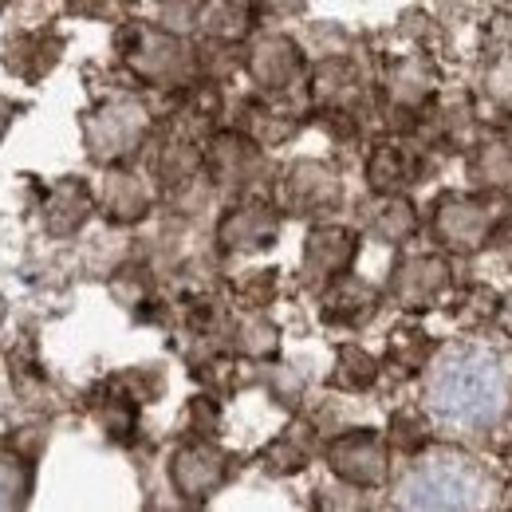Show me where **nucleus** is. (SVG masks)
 <instances>
[{
	"instance_id": "obj_1",
	"label": "nucleus",
	"mask_w": 512,
	"mask_h": 512,
	"mask_svg": "<svg viewBox=\"0 0 512 512\" xmlns=\"http://www.w3.org/2000/svg\"><path fill=\"white\" fill-rule=\"evenodd\" d=\"M426 398L434 414L461 426H493L505 418L512 402V383L497 355L477 347H457L434 363L426 379Z\"/></svg>"
},
{
	"instance_id": "obj_2",
	"label": "nucleus",
	"mask_w": 512,
	"mask_h": 512,
	"mask_svg": "<svg viewBox=\"0 0 512 512\" xmlns=\"http://www.w3.org/2000/svg\"><path fill=\"white\" fill-rule=\"evenodd\" d=\"M489 473L453 446L418 449L398 477V505L406 509H473L485 501Z\"/></svg>"
},
{
	"instance_id": "obj_3",
	"label": "nucleus",
	"mask_w": 512,
	"mask_h": 512,
	"mask_svg": "<svg viewBox=\"0 0 512 512\" xmlns=\"http://www.w3.org/2000/svg\"><path fill=\"white\" fill-rule=\"evenodd\" d=\"M79 130H83V146L91 162L123 166L142 150L150 134V107L138 95H107L103 103L79 115Z\"/></svg>"
},
{
	"instance_id": "obj_4",
	"label": "nucleus",
	"mask_w": 512,
	"mask_h": 512,
	"mask_svg": "<svg viewBox=\"0 0 512 512\" xmlns=\"http://www.w3.org/2000/svg\"><path fill=\"white\" fill-rule=\"evenodd\" d=\"M115 48L123 56V64L154 83V87H186L193 83V71H197V56L193 48L182 40V32H170L162 24H138L130 20L119 28L115 36Z\"/></svg>"
},
{
	"instance_id": "obj_5",
	"label": "nucleus",
	"mask_w": 512,
	"mask_h": 512,
	"mask_svg": "<svg viewBox=\"0 0 512 512\" xmlns=\"http://www.w3.org/2000/svg\"><path fill=\"white\" fill-rule=\"evenodd\" d=\"M501 225V209L481 193H442L430 213V233L449 253H477L493 241Z\"/></svg>"
},
{
	"instance_id": "obj_6",
	"label": "nucleus",
	"mask_w": 512,
	"mask_h": 512,
	"mask_svg": "<svg viewBox=\"0 0 512 512\" xmlns=\"http://www.w3.org/2000/svg\"><path fill=\"white\" fill-rule=\"evenodd\" d=\"M229 481H233V453H225L213 438L190 434L170 453V485L186 505H209Z\"/></svg>"
},
{
	"instance_id": "obj_7",
	"label": "nucleus",
	"mask_w": 512,
	"mask_h": 512,
	"mask_svg": "<svg viewBox=\"0 0 512 512\" xmlns=\"http://www.w3.org/2000/svg\"><path fill=\"white\" fill-rule=\"evenodd\" d=\"M323 457H327V469L351 489H383L390 481V442L371 426L335 434L323 446Z\"/></svg>"
},
{
	"instance_id": "obj_8",
	"label": "nucleus",
	"mask_w": 512,
	"mask_h": 512,
	"mask_svg": "<svg viewBox=\"0 0 512 512\" xmlns=\"http://www.w3.org/2000/svg\"><path fill=\"white\" fill-rule=\"evenodd\" d=\"M453 276H449V260L438 253H418L402 256L390 268L386 280V296L402 308V312H430L442 296L449 292Z\"/></svg>"
},
{
	"instance_id": "obj_9",
	"label": "nucleus",
	"mask_w": 512,
	"mask_h": 512,
	"mask_svg": "<svg viewBox=\"0 0 512 512\" xmlns=\"http://www.w3.org/2000/svg\"><path fill=\"white\" fill-rule=\"evenodd\" d=\"M343 197V182L335 174V166H327L320 158H300L292 166H284L280 174V209L296 213V217H320L331 213Z\"/></svg>"
},
{
	"instance_id": "obj_10",
	"label": "nucleus",
	"mask_w": 512,
	"mask_h": 512,
	"mask_svg": "<svg viewBox=\"0 0 512 512\" xmlns=\"http://www.w3.org/2000/svg\"><path fill=\"white\" fill-rule=\"evenodd\" d=\"M359 256V233L347 225H312V233L304 237V256H300V272L308 288H327L331 280L347 276L351 264Z\"/></svg>"
},
{
	"instance_id": "obj_11",
	"label": "nucleus",
	"mask_w": 512,
	"mask_h": 512,
	"mask_svg": "<svg viewBox=\"0 0 512 512\" xmlns=\"http://www.w3.org/2000/svg\"><path fill=\"white\" fill-rule=\"evenodd\" d=\"M280 237V213L264 197L237 201L217 221V241L225 253H264Z\"/></svg>"
},
{
	"instance_id": "obj_12",
	"label": "nucleus",
	"mask_w": 512,
	"mask_h": 512,
	"mask_svg": "<svg viewBox=\"0 0 512 512\" xmlns=\"http://www.w3.org/2000/svg\"><path fill=\"white\" fill-rule=\"evenodd\" d=\"M264 170V154H260V142L249 138L245 130H221L209 138V150H205V174L225 186V190H253V182Z\"/></svg>"
},
{
	"instance_id": "obj_13",
	"label": "nucleus",
	"mask_w": 512,
	"mask_h": 512,
	"mask_svg": "<svg viewBox=\"0 0 512 512\" xmlns=\"http://www.w3.org/2000/svg\"><path fill=\"white\" fill-rule=\"evenodd\" d=\"M245 71H249V79L260 91L284 95L296 83H304L308 60H304V52H300V44L292 36H260L245 52Z\"/></svg>"
},
{
	"instance_id": "obj_14",
	"label": "nucleus",
	"mask_w": 512,
	"mask_h": 512,
	"mask_svg": "<svg viewBox=\"0 0 512 512\" xmlns=\"http://www.w3.org/2000/svg\"><path fill=\"white\" fill-rule=\"evenodd\" d=\"M67 52V36L56 28H28V32H12L4 40L0 64L8 75H16L20 83H40L44 75H52Z\"/></svg>"
},
{
	"instance_id": "obj_15",
	"label": "nucleus",
	"mask_w": 512,
	"mask_h": 512,
	"mask_svg": "<svg viewBox=\"0 0 512 512\" xmlns=\"http://www.w3.org/2000/svg\"><path fill=\"white\" fill-rule=\"evenodd\" d=\"M95 213V197L83 178H56L52 186H44V201H40V221L52 237H75Z\"/></svg>"
},
{
	"instance_id": "obj_16",
	"label": "nucleus",
	"mask_w": 512,
	"mask_h": 512,
	"mask_svg": "<svg viewBox=\"0 0 512 512\" xmlns=\"http://www.w3.org/2000/svg\"><path fill=\"white\" fill-rule=\"evenodd\" d=\"M142 402H150V398L142 390H130V375H119L91 394V410L115 446H130L138 438V406Z\"/></svg>"
},
{
	"instance_id": "obj_17",
	"label": "nucleus",
	"mask_w": 512,
	"mask_h": 512,
	"mask_svg": "<svg viewBox=\"0 0 512 512\" xmlns=\"http://www.w3.org/2000/svg\"><path fill=\"white\" fill-rule=\"evenodd\" d=\"M426 158L410 142H379L367 154V186L375 193H402L414 182H422Z\"/></svg>"
},
{
	"instance_id": "obj_18",
	"label": "nucleus",
	"mask_w": 512,
	"mask_h": 512,
	"mask_svg": "<svg viewBox=\"0 0 512 512\" xmlns=\"http://www.w3.org/2000/svg\"><path fill=\"white\" fill-rule=\"evenodd\" d=\"M375 312H379V292H375L371 284L355 280L351 272L339 276V280H331V284L323 288L320 316L327 327H351V331H355V327L375 320Z\"/></svg>"
},
{
	"instance_id": "obj_19",
	"label": "nucleus",
	"mask_w": 512,
	"mask_h": 512,
	"mask_svg": "<svg viewBox=\"0 0 512 512\" xmlns=\"http://www.w3.org/2000/svg\"><path fill=\"white\" fill-rule=\"evenodd\" d=\"M99 209L111 225H134L150 213V186L142 182V174H134L127 166H107Z\"/></svg>"
},
{
	"instance_id": "obj_20",
	"label": "nucleus",
	"mask_w": 512,
	"mask_h": 512,
	"mask_svg": "<svg viewBox=\"0 0 512 512\" xmlns=\"http://www.w3.org/2000/svg\"><path fill=\"white\" fill-rule=\"evenodd\" d=\"M359 99H363L359 71L347 60H327V64L316 67V75H312V103L320 107L323 115H351L355 119Z\"/></svg>"
},
{
	"instance_id": "obj_21",
	"label": "nucleus",
	"mask_w": 512,
	"mask_h": 512,
	"mask_svg": "<svg viewBox=\"0 0 512 512\" xmlns=\"http://www.w3.org/2000/svg\"><path fill=\"white\" fill-rule=\"evenodd\" d=\"M430 95H434V71L422 56H402L394 60L386 71V99L394 111H406V115H418L430 107Z\"/></svg>"
},
{
	"instance_id": "obj_22",
	"label": "nucleus",
	"mask_w": 512,
	"mask_h": 512,
	"mask_svg": "<svg viewBox=\"0 0 512 512\" xmlns=\"http://www.w3.org/2000/svg\"><path fill=\"white\" fill-rule=\"evenodd\" d=\"M316 453V430L308 422H292L288 430H280L268 446L260 449V469L268 477H292L300 469H308Z\"/></svg>"
},
{
	"instance_id": "obj_23",
	"label": "nucleus",
	"mask_w": 512,
	"mask_h": 512,
	"mask_svg": "<svg viewBox=\"0 0 512 512\" xmlns=\"http://www.w3.org/2000/svg\"><path fill=\"white\" fill-rule=\"evenodd\" d=\"M36 493V457L12 442H0V512L24 509Z\"/></svg>"
},
{
	"instance_id": "obj_24",
	"label": "nucleus",
	"mask_w": 512,
	"mask_h": 512,
	"mask_svg": "<svg viewBox=\"0 0 512 512\" xmlns=\"http://www.w3.org/2000/svg\"><path fill=\"white\" fill-rule=\"evenodd\" d=\"M367 233L386 245H402L418 233V209L402 193H379V201L367 213Z\"/></svg>"
},
{
	"instance_id": "obj_25",
	"label": "nucleus",
	"mask_w": 512,
	"mask_h": 512,
	"mask_svg": "<svg viewBox=\"0 0 512 512\" xmlns=\"http://www.w3.org/2000/svg\"><path fill=\"white\" fill-rule=\"evenodd\" d=\"M379 375H383V367H379V359L371 351H363L359 343H339L327 383L335 390H343V394H363V390H371L379 383Z\"/></svg>"
},
{
	"instance_id": "obj_26",
	"label": "nucleus",
	"mask_w": 512,
	"mask_h": 512,
	"mask_svg": "<svg viewBox=\"0 0 512 512\" xmlns=\"http://www.w3.org/2000/svg\"><path fill=\"white\" fill-rule=\"evenodd\" d=\"M434 339L422 331V327H398L390 331L386 339V367L398 375V379H410L418 371L430 367V355H434Z\"/></svg>"
},
{
	"instance_id": "obj_27",
	"label": "nucleus",
	"mask_w": 512,
	"mask_h": 512,
	"mask_svg": "<svg viewBox=\"0 0 512 512\" xmlns=\"http://www.w3.org/2000/svg\"><path fill=\"white\" fill-rule=\"evenodd\" d=\"M197 28H201L205 36L221 40V44H233V40L249 36V28H253V12H249L241 0H209V4H201V20H197Z\"/></svg>"
},
{
	"instance_id": "obj_28",
	"label": "nucleus",
	"mask_w": 512,
	"mask_h": 512,
	"mask_svg": "<svg viewBox=\"0 0 512 512\" xmlns=\"http://www.w3.org/2000/svg\"><path fill=\"white\" fill-rule=\"evenodd\" d=\"M469 174H473L477 186L512 190V146H501V142L477 146V154L469 158Z\"/></svg>"
},
{
	"instance_id": "obj_29",
	"label": "nucleus",
	"mask_w": 512,
	"mask_h": 512,
	"mask_svg": "<svg viewBox=\"0 0 512 512\" xmlns=\"http://www.w3.org/2000/svg\"><path fill=\"white\" fill-rule=\"evenodd\" d=\"M296 119L288 115V111H272V107H264V103H249L245 107V123H241V130L249 134V138H256L260 146H280L288 134H296Z\"/></svg>"
},
{
	"instance_id": "obj_30",
	"label": "nucleus",
	"mask_w": 512,
	"mask_h": 512,
	"mask_svg": "<svg viewBox=\"0 0 512 512\" xmlns=\"http://www.w3.org/2000/svg\"><path fill=\"white\" fill-rule=\"evenodd\" d=\"M390 446L406 457H414L418 449L430 446V422L418 410H398L390 418Z\"/></svg>"
},
{
	"instance_id": "obj_31",
	"label": "nucleus",
	"mask_w": 512,
	"mask_h": 512,
	"mask_svg": "<svg viewBox=\"0 0 512 512\" xmlns=\"http://www.w3.org/2000/svg\"><path fill=\"white\" fill-rule=\"evenodd\" d=\"M237 347H241L245 355H253V359L272 355V351H276V327L264 320V316L241 320V327H237Z\"/></svg>"
},
{
	"instance_id": "obj_32",
	"label": "nucleus",
	"mask_w": 512,
	"mask_h": 512,
	"mask_svg": "<svg viewBox=\"0 0 512 512\" xmlns=\"http://www.w3.org/2000/svg\"><path fill=\"white\" fill-rule=\"evenodd\" d=\"M217 422H221V406H217L209 394L193 398V402H190V434L213 438V434H217Z\"/></svg>"
},
{
	"instance_id": "obj_33",
	"label": "nucleus",
	"mask_w": 512,
	"mask_h": 512,
	"mask_svg": "<svg viewBox=\"0 0 512 512\" xmlns=\"http://www.w3.org/2000/svg\"><path fill=\"white\" fill-rule=\"evenodd\" d=\"M130 0H71V12H83L91 20H119L127 16Z\"/></svg>"
},
{
	"instance_id": "obj_34",
	"label": "nucleus",
	"mask_w": 512,
	"mask_h": 512,
	"mask_svg": "<svg viewBox=\"0 0 512 512\" xmlns=\"http://www.w3.org/2000/svg\"><path fill=\"white\" fill-rule=\"evenodd\" d=\"M256 4H260V12H268V16H296V12H304L308 0H256Z\"/></svg>"
},
{
	"instance_id": "obj_35",
	"label": "nucleus",
	"mask_w": 512,
	"mask_h": 512,
	"mask_svg": "<svg viewBox=\"0 0 512 512\" xmlns=\"http://www.w3.org/2000/svg\"><path fill=\"white\" fill-rule=\"evenodd\" d=\"M20 111H24L20 103H12V99H4V95H0V142H4V134L12 130V123L20 119Z\"/></svg>"
},
{
	"instance_id": "obj_36",
	"label": "nucleus",
	"mask_w": 512,
	"mask_h": 512,
	"mask_svg": "<svg viewBox=\"0 0 512 512\" xmlns=\"http://www.w3.org/2000/svg\"><path fill=\"white\" fill-rule=\"evenodd\" d=\"M497 327H501V331L512 339V292L501 300V308H497Z\"/></svg>"
},
{
	"instance_id": "obj_37",
	"label": "nucleus",
	"mask_w": 512,
	"mask_h": 512,
	"mask_svg": "<svg viewBox=\"0 0 512 512\" xmlns=\"http://www.w3.org/2000/svg\"><path fill=\"white\" fill-rule=\"evenodd\" d=\"M0 4H4V0H0Z\"/></svg>"
}]
</instances>
